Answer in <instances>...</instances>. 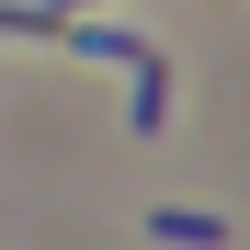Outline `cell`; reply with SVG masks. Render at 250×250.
Instances as JSON below:
<instances>
[{"mask_svg":"<svg viewBox=\"0 0 250 250\" xmlns=\"http://www.w3.org/2000/svg\"><path fill=\"white\" fill-rule=\"evenodd\" d=\"M125 80H137V103H125V114H137V137H159V125H171V57L137 46V57H125Z\"/></svg>","mask_w":250,"mask_h":250,"instance_id":"obj_2","label":"cell"},{"mask_svg":"<svg viewBox=\"0 0 250 250\" xmlns=\"http://www.w3.org/2000/svg\"><path fill=\"white\" fill-rule=\"evenodd\" d=\"M148 239H159V250H239V228L216 216V205H159Z\"/></svg>","mask_w":250,"mask_h":250,"instance_id":"obj_1","label":"cell"}]
</instances>
